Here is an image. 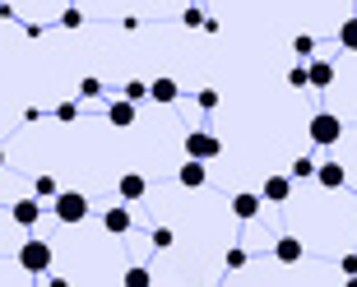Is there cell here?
<instances>
[{"label": "cell", "mask_w": 357, "mask_h": 287, "mask_svg": "<svg viewBox=\"0 0 357 287\" xmlns=\"http://www.w3.org/2000/svg\"><path fill=\"white\" fill-rule=\"evenodd\" d=\"M52 213L66 222V227H75V222L89 218V195H79V190H56L52 195Z\"/></svg>", "instance_id": "6da1fadb"}, {"label": "cell", "mask_w": 357, "mask_h": 287, "mask_svg": "<svg viewBox=\"0 0 357 287\" xmlns=\"http://www.w3.org/2000/svg\"><path fill=\"white\" fill-rule=\"evenodd\" d=\"M306 134H311V144L330 148V144L344 139V121L334 116V111H316V116H311V125H306Z\"/></svg>", "instance_id": "7a4b0ae2"}, {"label": "cell", "mask_w": 357, "mask_h": 287, "mask_svg": "<svg viewBox=\"0 0 357 287\" xmlns=\"http://www.w3.org/2000/svg\"><path fill=\"white\" fill-rule=\"evenodd\" d=\"M19 264H24V274H47L52 269V246L47 241H24L19 246Z\"/></svg>", "instance_id": "3957f363"}, {"label": "cell", "mask_w": 357, "mask_h": 287, "mask_svg": "<svg viewBox=\"0 0 357 287\" xmlns=\"http://www.w3.org/2000/svg\"><path fill=\"white\" fill-rule=\"evenodd\" d=\"M218 153H223V144L213 139L209 130H190L185 134V157H204V162H213Z\"/></svg>", "instance_id": "277c9868"}, {"label": "cell", "mask_w": 357, "mask_h": 287, "mask_svg": "<svg viewBox=\"0 0 357 287\" xmlns=\"http://www.w3.org/2000/svg\"><path fill=\"white\" fill-rule=\"evenodd\" d=\"M176 181H181L185 190H199V185L209 181V162H204V157H185L181 171H176Z\"/></svg>", "instance_id": "5b68a950"}, {"label": "cell", "mask_w": 357, "mask_h": 287, "mask_svg": "<svg viewBox=\"0 0 357 287\" xmlns=\"http://www.w3.org/2000/svg\"><path fill=\"white\" fill-rule=\"evenodd\" d=\"M102 227H107V232H112V236H126V232H130V227H135V213L126 209V204H112V209L102 213Z\"/></svg>", "instance_id": "8992f818"}, {"label": "cell", "mask_w": 357, "mask_h": 287, "mask_svg": "<svg viewBox=\"0 0 357 287\" xmlns=\"http://www.w3.org/2000/svg\"><path fill=\"white\" fill-rule=\"evenodd\" d=\"M260 204H265L260 195H251V190H241V195H232V218H241V222L260 218Z\"/></svg>", "instance_id": "52a82bcc"}, {"label": "cell", "mask_w": 357, "mask_h": 287, "mask_svg": "<svg viewBox=\"0 0 357 287\" xmlns=\"http://www.w3.org/2000/svg\"><path fill=\"white\" fill-rule=\"evenodd\" d=\"M288 195H292V176H269L265 190H260L265 204H288Z\"/></svg>", "instance_id": "ba28073f"}, {"label": "cell", "mask_w": 357, "mask_h": 287, "mask_svg": "<svg viewBox=\"0 0 357 287\" xmlns=\"http://www.w3.org/2000/svg\"><path fill=\"white\" fill-rule=\"evenodd\" d=\"M107 125H116V130H130L135 125V102L130 98H121V102L107 107Z\"/></svg>", "instance_id": "9c48e42d"}, {"label": "cell", "mask_w": 357, "mask_h": 287, "mask_svg": "<svg viewBox=\"0 0 357 287\" xmlns=\"http://www.w3.org/2000/svg\"><path fill=\"white\" fill-rule=\"evenodd\" d=\"M316 181L325 185V190H344V181H348L344 162H320V167H316Z\"/></svg>", "instance_id": "30bf717a"}, {"label": "cell", "mask_w": 357, "mask_h": 287, "mask_svg": "<svg viewBox=\"0 0 357 287\" xmlns=\"http://www.w3.org/2000/svg\"><path fill=\"white\" fill-rule=\"evenodd\" d=\"M116 190H121V199L130 204V199H144L149 181H144V176H139V171H126V176H121V181H116Z\"/></svg>", "instance_id": "8fae6325"}, {"label": "cell", "mask_w": 357, "mask_h": 287, "mask_svg": "<svg viewBox=\"0 0 357 287\" xmlns=\"http://www.w3.org/2000/svg\"><path fill=\"white\" fill-rule=\"evenodd\" d=\"M274 260L278 264H297L302 260V241H297V236H278L274 241Z\"/></svg>", "instance_id": "7c38bea8"}, {"label": "cell", "mask_w": 357, "mask_h": 287, "mask_svg": "<svg viewBox=\"0 0 357 287\" xmlns=\"http://www.w3.org/2000/svg\"><path fill=\"white\" fill-rule=\"evenodd\" d=\"M306 84H311V88H330L334 84V65L330 61H311V65H306Z\"/></svg>", "instance_id": "4fadbf2b"}, {"label": "cell", "mask_w": 357, "mask_h": 287, "mask_svg": "<svg viewBox=\"0 0 357 287\" xmlns=\"http://www.w3.org/2000/svg\"><path fill=\"white\" fill-rule=\"evenodd\" d=\"M10 218L19 222V227H33V222L42 218V204H38V199H19V204L10 209Z\"/></svg>", "instance_id": "5bb4252c"}, {"label": "cell", "mask_w": 357, "mask_h": 287, "mask_svg": "<svg viewBox=\"0 0 357 287\" xmlns=\"http://www.w3.org/2000/svg\"><path fill=\"white\" fill-rule=\"evenodd\" d=\"M176 79H153V84H149V98H153V102H176Z\"/></svg>", "instance_id": "9a60e30c"}, {"label": "cell", "mask_w": 357, "mask_h": 287, "mask_svg": "<svg viewBox=\"0 0 357 287\" xmlns=\"http://www.w3.org/2000/svg\"><path fill=\"white\" fill-rule=\"evenodd\" d=\"M339 47H344V52H357V19H344V24H339Z\"/></svg>", "instance_id": "2e32d148"}, {"label": "cell", "mask_w": 357, "mask_h": 287, "mask_svg": "<svg viewBox=\"0 0 357 287\" xmlns=\"http://www.w3.org/2000/svg\"><path fill=\"white\" fill-rule=\"evenodd\" d=\"M153 283V274H149V269H139V264H130V269H126V287H149Z\"/></svg>", "instance_id": "e0dca14e"}, {"label": "cell", "mask_w": 357, "mask_h": 287, "mask_svg": "<svg viewBox=\"0 0 357 287\" xmlns=\"http://www.w3.org/2000/svg\"><path fill=\"white\" fill-rule=\"evenodd\" d=\"M56 190H61V185H56V176H38V181H33V195H38V199H52Z\"/></svg>", "instance_id": "ac0fdd59"}, {"label": "cell", "mask_w": 357, "mask_h": 287, "mask_svg": "<svg viewBox=\"0 0 357 287\" xmlns=\"http://www.w3.org/2000/svg\"><path fill=\"white\" fill-rule=\"evenodd\" d=\"M195 102H199V111H213V107L223 102V98H218V88H199V93H195Z\"/></svg>", "instance_id": "d6986e66"}, {"label": "cell", "mask_w": 357, "mask_h": 287, "mask_svg": "<svg viewBox=\"0 0 357 287\" xmlns=\"http://www.w3.org/2000/svg\"><path fill=\"white\" fill-rule=\"evenodd\" d=\"M223 264H227V274H237L241 264H246V250H241V246H232V250L223 255Z\"/></svg>", "instance_id": "ffe728a7"}, {"label": "cell", "mask_w": 357, "mask_h": 287, "mask_svg": "<svg viewBox=\"0 0 357 287\" xmlns=\"http://www.w3.org/2000/svg\"><path fill=\"white\" fill-rule=\"evenodd\" d=\"M292 52H297V56H316V38H311V33L292 38Z\"/></svg>", "instance_id": "44dd1931"}, {"label": "cell", "mask_w": 357, "mask_h": 287, "mask_svg": "<svg viewBox=\"0 0 357 287\" xmlns=\"http://www.w3.org/2000/svg\"><path fill=\"white\" fill-rule=\"evenodd\" d=\"M126 98H130V102L139 107V102L149 98V84H139V79H130V84H126Z\"/></svg>", "instance_id": "7402d4cb"}, {"label": "cell", "mask_w": 357, "mask_h": 287, "mask_svg": "<svg viewBox=\"0 0 357 287\" xmlns=\"http://www.w3.org/2000/svg\"><path fill=\"white\" fill-rule=\"evenodd\" d=\"M302 176H316V162H311V157H297V162H292V181H302Z\"/></svg>", "instance_id": "603a6c76"}, {"label": "cell", "mask_w": 357, "mask_h": 287, "mask_svg": "<svg viewBox=\"0 0 357 287\" xmlns=\"http://www.w3.org/2000/svg\"><path fill=\"white\" fill-rule=\"evenodd\" d=\"M79 98H102V79H84V84H79Z\"/></svg>", "instance_id": "cb8c5ba5"}, {"label": "cell", "mask_w": 357, "mask_h": 287, "mask_svg": "<svg viewBox=\"0 0 357 287\" xmlns=\"http://www.w3.org/2000/svg\"><path fill=\"white\" fill-rule=\"evenodd\" d=\"M75 116H79V107H75V102H61V107H56V121H61V125H70Z\"/></svg>", "instance_id": "d4e9b609"}, {"label": "cell", "mask_w": 357, "mask_h": 287, "mask_svg": "<svg viewBox=\"0 0 357 287\" xmlns=\"http://www.w3.org/2000/svg\"><path fill=\"white\" fill-rule=\"evenodd\" d=\"M172 246V227H153V250H167Z\"/></svg>", "instance_id": "484cf974"}, {"label": "cell", "mask_w": 357, "mask_h": 287, "mask_svg": "<svg viewBox=\"0 0 357 287\" xmlns=\"http://www.w3.org/2000/svg\"><path fill=\"white\" fill-rule=\"evenodd\" d=\"M61 28H84V14L75 10V5H70V10L61 14Z\"/></svg>", "instance_id": "4316f807"}, {"label": "cell", "mask_w": 357, "mask_h": 287, "mask_svg": "<svg viewBox=\"0 0 357 287\" xmlns=\"http://www.w3.org/2000/svg\"><path fill=\"white\" fill-rule=\"evenodd\" d=\"M288 84H292V88H311V84H306V65H292L288 70Z\"/></svg>", "instance_id": "83f0119b"}, {"label": "cell", "mask_w": 357, "mask_h": 287, "mask_svg": "<svg viewBox=\"0 0 357 287\" xmlns=\"http://www.w3.org/2000/svg\"><path fill=\"white\" fill-rule=\"evenodd\" d=\"M181 24H185V28H199V24H204V10H195V5H190V10L181 14Z\"/></svg>", "instance_id": "f1b7e54d"}, {"label": "cell", "mask_w": 357, "mask_h": 287, "mask_svg": "<svg viewBox=\"0 0 357 287\" xmlns=\"http://www.w3.org/2000/svg\"><path fill=\"white\" fill-rule=\"evenodd\" d=\"M339 269H344L348 278H357V255H344V260H339Z\"/></svg>", "instance_id": "f546056e"}, {"label": "cell", "mask_w": 357, "mask_h": 287, "mask_svg": "<svg viewBox=\"0 0 357 287\" xmlns=\"http://www.w3.org/2000/svg\"><path fill=\"white\" fill-rule=\"evenodd\" d=\"M0 167H5V148H0Z\"/></svg>", "instance_id": "4dcf8cb0"}]
</instances>
